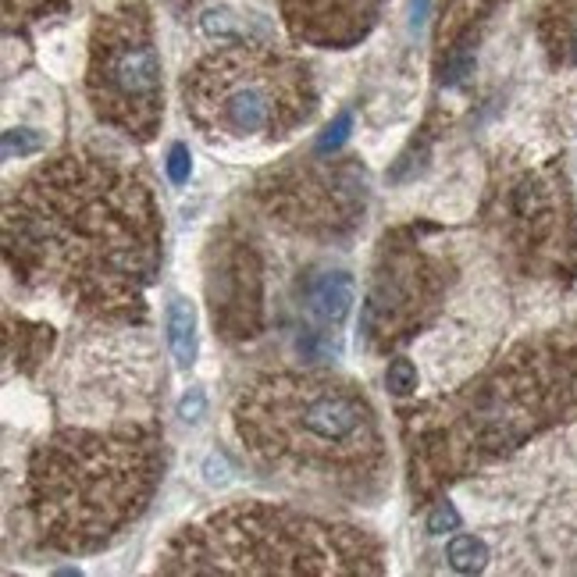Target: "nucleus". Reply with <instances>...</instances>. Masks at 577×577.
<instances>
[{
	"label": "nucleus",
	"mask_w": 577,
	"mask_h": 577,
	"mask_svg": "<svg viewBox=\"0 0 577 577\" xmlns=\"http://www.w3.org/2000/svg\"><path fill=\"white\" fill-rule=\"evenodd\" d=\"M4 339H8V360L19 364V371H36V364L46 357L51 349V328L46 325H32V321H14V314H8V325H4Z\"/></svg>",
	"instance_id": "f3484780"
},
{
	"label": "nucleus",
	"mask_w": 577,
	"mask_h": 577,
	"mask_svg": "<svg viewBox=\"0 0 577 577\" xmlns=\"http://www.w3.org/2000/svg\"><path fill=\"white\" fill-rule=\"evenodd\" d=\"M570 417H577V328L532 335L463 389L403 413L413 495L428 500Z\"/></svg>",
	"instance_id": "f03ea898"
},
{
	"label": "nucleus",
	"mask_w": 577,
	"mask_h": 577,
	"mask_svg": "<svg viewBox=\"0 0 577 577\" xmlns=\"http://www.w3.org/2000/svg\"><path fill=\"white\" fill-rule=\"evenodd\" d=\"M282 22L296 43L349 51L371 36L385 0H279Z\"/></svg>",
	"instance_id": "f8f14e48"
},
{
	"label": "nucleus",
	"mask_w": 577,
	"mask_h": 577,
	"mask_svg": "<svg viewBox=\"0 0 577 577\" xmlns=\"http://www.w3.org/2000/svg\"><path fill=\"white\" fill-rule=\"evenodd\" d=\"M385 385H389L392 396H413L417 392V367L407 357H396L385 371Z\"/></svg>",
	"instance_id": "412c9836"
},
{
	"label": "nucleus",
	"mask_w": 577,
	"mask_h": 577,
	"mask_svg": "<svg viewBox=\"0 0 577 577\" xmlns=\"http://www.w3.org/2000/svg\"><path fill=\"white\" fill-rule=\"evenodd\" d=\"M72 0H4V19L8 25L14 22H36V19H46V14L54 11H64Z\"/></svg>",
	"instance_id": "6ab92c4d"
},
{
	"label": "nucleus",
	"mask_w": 577,
	"mask_h": 577,
	"mask_svg": "<svg viewBox=\"0 0 577 577\" xmlns=\"http://www.w3.org/2000/svg\"><path fill=\"white\" fill-rule=\"evenodd\" d=\"M535 535L542 553L559 570H577V492L556 495L535 517Z\"/></svg>",
	"instance_id": "4468645a"
},
{
	"label": "nucleus",
	"mask_w": 577,
	"mask_h": 577,
	"mask_svg": "<svg viewBox=\"0 0 577 577\" xmlns=\"http://www.w3.org/2000/svg\"><path fill=\"white\" fill-rule=\"evenodd\" d=\"M157 574H385L381 542L357 524L314 517L293 506L232 503L182 527L157 556Z\"/></svg>",
	"instance_id": "39448f33"
},
{
	"label": "nucleus",
	"mask_w": 577,
	"mask_h": 577,
	"mask_svg": "<svg viewBox=\"0 0 577 577\" xmlns=\"http://www.w3.org/2000/svg\"><path fill=\"white\" fill-rule=\"evenodd\" d=\"M182 107L207 136L282 139L317 111V86L300 57L232 40L182 75Z\"/></svg>",
	"instance_id": "423d86ee"
},
{
	"label": "nucleus",
	"mask_w": 577,
	"mask_h": 577,
	"mask_svg": "<svg viewBox=\"0 0 577 577\" xmlns=\"http://www.w3.org/2000/svg\"><path fill=\"white\" fill-rule=\"evenodd\" d=\"M303 311H307L321 328H343V321L353 314V303H357V282H353L349 271H311L300 285Z\"/></svg>",
	"instance_id": "ddd939ff"
},
{
	"label": "nucleus",
	"mask_w": 577,
	"mask_h": 577,
	"mask_svg": "<svg viewBox=\"0 0 577 577\" xmlns=\"http://www.w3.org/2000/svg\"><path fill=\"white\" fill-rule=\"evenodd\" d=\"M86 96L96 122L128 139L150 143L165 122V69L154 14L143 0H125L93 22Z\"/></svg>",
	"instance_id": "0eeeda50"
},
{
	"label": "nucleus",
	"mask_w": 577,
	"mask_h": 577,
	"mask_svg": "<svg viewBox=\"0 0 577 577\" xmlns=\"http://www.w3.org/2000/svg\"><path fill=\"white\" fill-rule=\"evenodd\" d=\"M453 264L421 243L417 229H396L381 239L371 282L360 307V335L371 349L410 343L439 317Z\"/></svg>",
	"instance_id": "1a4fd4ad"
},
{
	"label": "nucleus",
	"mask_w": 577,
	"mask_h": 577,
	"mask_svg": "<svg viewBox=\"0 0 577 577\" xmlns=\"http://www.w3.org/2000/svg\"><path fill=\"white\" fill-rule=\"evenodd\" d=\"M43 147H46V136L36 133V128H8L4 133V160L40 154Z\"/></svg>",
	"instance_id": "aec40b11"
},
{
	"label": "nucleus",
	"mask_w": 577,
	"mask_h": 577,
	"mask_svg": "<svg viewBox=\"0 0 577 577\" xmlns=\"http://www.w3.org/2000/svg\"><path fill=\"white\" fill-rule=\"evenodd\" d=\"M160 478L165 431L154 421L57 428L25 463L29 524L51 553H96L147 513Z\"/></svg>",
	"instance_id": "7ed1b4c3"
},
{
	"label": "nucleus",
	"mask_w": 577,
	"mask_h": 577,
	"mask_svg": "<svg viewBox=\"0 0 577 577\" xmlns=\"http://www.w3.org/2000/svg\"><path fill=\"white\" fill-rule=\"evenodd\" d=\"M165 332H168V349L179 371H189L197 364V311L186 296H171L165 311Z\"/></svg>",
	"instance_id": "dca6fc26"
},
{
	"label": "nucleus",
	"mask_w": 577,
	"mask_h": 577,
	"mask_svg": "<svg viewBox=\"0 0 577 577\" xmlns=\"http://www.w3.org/2000/svg\"><path fill=\"white\" fill-rule=\"evenodd\" d=\"M428 532L431 535H449V532H460V510L449 503V500H439L428 513Z\"/></svg>",
	"instance_id": "b1692460"
},
{
	"label": "nucleus",
	"mask_w": 577,
	"mask_h": 577,
	"mask_svg": "<svg viewBox=\"0 0 577 577\" xmlns=\"http://www.w3.org/2000/svg\"><path fill=\"white\" fill-rule=\"evenodd\" d=\"M445 559L457 574H481L489 567V545L474 535H457L453 542H449Z\"/></svg>",
	"instance_id": "a211bd4d"
},
{
	"label": "nucleus",
	"mask_w": 577,
	"mask_h": 577,
	"mask_svg": "<svg viewBox=\"0 0 577 577\" xmlns=\"http://www.w3.org/2000/svg\"><path fill=\"white\" fill-rule=\"evenodd\" d=\"M495 235L510 264L527 279H577V211L559 165L524 168L495 192Z\"/></svg>",
	"instance_id": "6e6552de"
},
{
	"label": "nucleus",
	"mask_w": 577,
	"mask_h": 577,
	"mask_svg": "<svg viewBox=\"0 0 577 577\" xmlns=\"http://www.w3.org/2000/svg\"><path fill=\"white\" fill-rule=\"evenodd\" d=\"M428 19V0H410V29L417 32Z\"/></svg>",
	"instance_id": "cd10ccee"
},
{
	"label": "nucleus",
	"mask_w": 577,
	"mask_h": 577,
	"mask_svg": "<svg viewBox=\"0 0 577 577\" xmlns=\"http://www.w3.org/2000/svg\"><path fill=\"white\" fill-rule=\"evenodd\" d=\"M207 307L224 343H246L264 328V261L243 232L224 229L207 246Z\"/></svg>",
	"instance_id": "9b49d317"
},
{
	"label": "nucleus",
	"mask_w": 577,
	"mask_h": 577,
	"mask_svg": "<svg viewBox=\"0 0 577 577\" xmlns=\"http://www.w3.org/2000/svg\"><path fill=\"white\" fill-rule=\"evenodd\" d=\"M203 32L207 36H221V40H239V19L229 11V8H214V11H207L203 19H200Z\"/></svg>",
	"instance_id": "5701e85b"
},
{
	"label": "nucleus",
	"mask_w": 577,
	"mask_h": 577,
	"mask_svg": "<svg viewBox=\"0 0 577 577\" xmlns=\"http://www.w3.org/2000/svg\"><path fill=\"white\" fill-rule=\"evenodd\" d=\"M165 168H168V179H171L175 186H186V182H189V175H192V154H189L186 143H171Z\"/></svg>",
	"instance_id": "393cba45"
},
{
	"label": "nucleus",
	"mask_w": 577,
	"mask_h": 577,
	"mask_svg": "<svg viewBox=\"0 0 577 577\" xmlns=\"http://www.w3.org/2000/svg\"><path fill=\"white\" fill-rule=\"evenodd\" d=\"M232 428L261 468L328 492H364L389 460L371 399L325 371L256 378L235 399Z\"/></svg>",
	"instance_id": "20e7f679"
},
{
	"label": "nucleus",
	"mask_w": 577,
	"mask_h": 577,
	"mask_svg": "<svg viewBox=\"0 0 577 577\" xmlns=\"http://www.w3.org/2000/svg\"><path fill=\"white\" fill-rule=\"evenodd\" d=\"M165 253L154 186L122 157L64 150L4 200V261L29 288L101 325H143Z\"/></svg>",
	"instance_id": "f257e3e1"
},
{
	"label": "nucleus",
	"mask_w": 577,
	"mask_h": 577,
	"mask_svg": "<svg viewBox=\"0 0 577 577\" xmlns=\"http://www.w3.org/2000/svg\"><path fill=\"white\" fill-rule=\"evenodd\" d=\"M349 133H353V115H349V111H343V115H335V122L317 136L314 150L317 154H335L349 139Z\"/></svg>",
	"instance_id": "4be33fe9"
},
{
	"label": "nucleus",
	"mask_w": 577,
	"mask_h": 577,
	"mask_svg": "<svg viewBox=\"0 0 577 577\" xmlns=\"http://www.w3.org/2000/svg\"><path fill=\"white\" fill-rule=\"evenodd\" d=\"M538 36L559 69H577V0H538Z\"/></svg>",
	"instance_id": "2eb2a0df"
},
{
	"label": "nucleus",
	"mask_w": 577,
	"mask_h": 577,
	"mask_svg": "<svg viewBox=\"0 0 577 577\" xmlns=\"http://www.w3.org/2000/svg\"><path fill=\"white\" fill-rule=\"evenodd\" d=\"M203 410H207V399L200 389H192L179 399V417H186V421H200Z\"/></svg>",
	"instance_id": "a878e982"
},
{
	"label": "nucleus",
	"mask_w": 577,
	"mask_h": 577,
	"mask_svg": "<svg viewBox=\"0 0 577 577\" xmlns=\"http://www.w3.org/2000/svg\"><path fill=\"white\" fill-rule=\"evenodd\" d=\"M203 474H207V485H229V463H224V457H218V453L207 457Z\"/></svg>",
	"instance_id": "bb28decb"
},
{
	"label": "nucleus",
	"mask_w": 577,
	"mask_h": 577,
	"mask_svg": "<svg viewBox=\"0 0 577 577\" xmlns=\"http://www.w3.org/2000/svg\"><path fill=\"white\" fill-rule=\"evenodd\" d=\"M253 203L282 229L311 239H335L364 221L367 182L353 157L328 160V154L293 157L253 182Z\"/></svg>",
	"instance_id": "9d476101"
}]
</instances>
